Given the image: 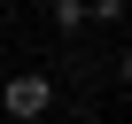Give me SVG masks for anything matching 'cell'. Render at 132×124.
Masks as SVG:
<instances>
[{"instance_id":"cell-1","label":"cell","mask_w":132,"mask_h":124,"mask_svg":"<svg viewBox=\"0 0 132 124\" xmlns=\"http://www.w3.org/2000/svg\"><path fill=\"white\" fill-rule=\"evenodd\" d=\"M47 109H54V78L47 70H16L0 85V116L8 124H47Z\"/></svg>"},{"instance_id":"cell-2","label":"cell","mask_w":132,"mask_h":124,"mask_svg":"<svg viewBox=\"0 0 132 124\" xmlns=\"http://www.w3.org/2000/svg\"><path fill=\"white\" fill-rule=\"evenodd\" d=\"M47 23H54L62 39H78V31H86V0H47Z\"/></svg>"},{"instance_id":"cell-3","label":"cell","mask_w":132,"mask_h":124,"mask_svg":"<svg viewBox=\"0 0 132 124\" xmlns=\"http://www.w3.org/2000/svg\"><path fill=\"white\" fill-rule=\"evenodd\" d=\"M86 23H109V31H117V23H124V0H86Z\"/></svg>"}]
</instances>
